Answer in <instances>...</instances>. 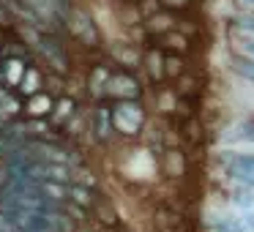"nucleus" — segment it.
<instances>
[{
    "label": "nucleus",
    "instance_id": "1",
    "mask_svg": "<svg viewBox=\"0 0 254 232\" xmlns=\"http://www.w3.org/2000/svg\"><path fill=\"white\" fill-rule=\"evenodd\" d=\"M112 126L123 137H139V131L145 128V107L139 104V99L115 101L112 104Z\"/></svg>",
    "mask_w": 254,
    "mask_h": 232
},
{
    "label": "nucleus",
    "instance_id": "2",
    "mask_svg": "<svg viewBox=\"0 0 254 232\" xmlns=\"http://www.w3.org/2000/svg\"><path fill=\"white\" fill-rule=\"evenodd\" d=\"M66 22H68V30H71L85 47H99L101 33H99V28H96V22L90 19L88 11L71 8V11H66Z\"/></svg>",
    "mask_w": 254,
    "mask_h": 232
},
{
    "label": "nucleus",
    "instance_id": "3",
    "mask_svg": "<svg viewBox=\"0 0 254 232\" xmlns=\"http://www.w3.org/2000/svg\"><path fill=\"white\" fill-rule=\"evenodd\" d=\"M142 96V85L134 74L128 71H112L110 82H107V99L112 101H128Z\"/></svg>",
    "mask_w": 254,
    "mask_h": 232
},
{
    "label": "nucleus",
    "instance_id": "4",
    "mask_svg": "<svg viewBox=\"0 0 254 232\" xmlns=\"http://www.w3.org/2000/svg\"><path fill=\"white\" fill-rule=\"evenodd\" d=\"M93 137L99 139V142H110L112 134H115V126H112V107L107 104H99L93 110Z\"/></svg>",
    "mask_w": 254,
    "mask_h": 232
},
{
    "label": "nucleus",
    "instance_id": "5",
    "mask_svg": "<svg viewBox=\"0 0 254 232\" xmlns=\"http://www.w3.org/2000/svg\"><path fill=\"white\" fill-rule=\"evenodd\" d=\"M227 170L232 177H238L241 183L254 186V156H243V153H232L227 159Z\"/></svg>",
    "mask_w": 254,
    "mask_h": 232
},
{
    "label": "nucleus",
    "instance_id": "6",
    "mask_svg": "<svg viewBox=\"0 0 254 232\" xmlns=\"http://www.w3.org/2000/svg\"><path fill=\"white\" fill-rule=\"evenodd\" d=\"M52 107H55V96L47 93V90H39V93L28 96V101H25L22 110H25L28 117H50Z\"/></svg>",
    "mask_w": 254,
    "mask_h": 232
},
{
    "label": "nucleus",
    "instance_id": "7",
    "mask_svg": "<svg viewBox=\"0 0 254 232\" xmlns=\"http://www.w3.org/2000/svg\"><path fill=\"white\" fill-rule=\"evenodd\" d=\"M110 77H112V66H107V63H96V66L90 68V74H88V93L93 96V99H104Z\"/></svg>",
    "mask_w": 254,
    "mask_h": 232
},
{
    "label": "nucleus",
    "instance_id": "8",
    "mask_svg": "<svg viewBox=\"0 0 254 232\" xmlns=\"http://www.w3.org/2000/svg\"><path fill=\"white\" fill-rule=\"evenodd\" d=\"M142 66H145V71H148V77L153 85H161L167 79L164 77V50H161V47H150V50L145 52Z\"/></svg>",
    "mask_w": 254,
    "mask_h": 232
},
{
    "label": "nucleus",
    "instance_id": "9",
    "mask_svg": "<svg viewBox=\"0 0 254 232\" xmlns=\"http://www.w3.org/2000/svg\"><path fill=\"white\" fill-rule=\"evenodd\" d=\"M39 50L44 52L47 66L55 68V74H66V71H68V60H66V55H63L61 44H55V41H50V39H41Z\"/></svg>",
    "mask_w": 254,
    "mask_h": 232
},
{
    "label": "nucleus",
    "instance_id": "10",
    "mask_svg": "<svg viewBox=\"0 0 254 232\" xmlns=\"http://www.w3.org/2000/svg\"><path fill=\"white\" fill-rule=\"evenodd\" d=\"M156 39H159L161 41V50H164V52H175V55H186V52H189V47H191V44H189V36H183L181 33V30H167V33H161V36H156Z\"/></svg>",
    "mask_w": 254,
    "mask_h": 232
},
{
    "label": "nucleus",
    "instance_id": "11",
    "mask_svg": "<svg viewBox=\"0 0 254 232\" xmlns=\"http://www.w3.org/2000/svg\"><path fill=\"white\" fill-rule=\"evenodd\" d=\"M175 28H178V19L172 11H156L153 17L145 19V30H148L150 36H161V33L175 30Z\"/></svg>",
    "mask_w": 254,
    "mask_h": 232
},
{
    "label": "nucleus",
    "instance_id": "12",
    "mask_svg": "<svg viewBox=\"0 0 254 232\" xmlns=\"http://www.w3.org/2000/svg\"><path fill=\"white\" fill-rule=\"evenodd\" d=\"M41 88H44V74H41L36 66H28L25 68V77L19 79V85H17V93L22 96V99H28V96L39 93Z\"/></svg>",
    "mask_w": 254,
    "mask_h": 232
},
{
    "label": "nucleus",
    "instance_id": "13",
    "mask_svg": "<svg viewBox=\"0 0 254 232\" xmlns=\"http://www.w3.org/2000/svg\"><path fill=\"white\" fill-rule=\"evenodd\" d=\"M74 115H77V101H74L71 96H61V99H55V107H52V115H50V120L55 123V126L68 123Z\"/></svg>",
    "mask_w": 254,
    "mask_h": 232
},
{
    "label": "nucleus",
    "instance_id": "14",
    "mask_svg": "<svg viewBox=\"0 0 254 232\" xmlns=\"http://www.w3.org/2000/svg\"><path fill=\"white\" fill-rule=\"evenodd\" d=\"M68 202L77 205L82 210H90L96 202V194L90 186H79V183H68Z\"/></svg>",
    "mask_w": 254,
    "mask_h": 232
},
{
    "label": "nucleus",
    "instance_id": "15",
    "mask_svg": "<svg viewBox=\"0 0 254 232\" xmlns=\"http://www.w3.org/2000/svg\"><path fill=\"white\" fill-rule=\"evenodd\" d=\"M25 68H28V63L19 60V58H8V60H3V79H6L8 88H17L19 79L25 77Z\"/></svg>",
    "mask_w": 254,
    "mask_h": 232
},
{
    "label": "nucleus",
    "instance_id": "16",
    "mask_svg": "<svg viewBox=\"0 0 254 232\" xmlns=\"http://www.w3.org/2000/svg\"><path fill=\"white\" fill-rule=\"evenodd\" d=\"M90 213H93L104 227H118V213H115V208H112L107 199H99V197H96V202H93V208H90Z\"/></svg>",
    "mask_w": 254,
    "mask_h": 232
},
{
    "label": "nucleus",
    "instance_id": "17",
    "mask_svg": "<svg viewBox=\"0 0 254 232\" xmlns=\"http://www.w3.org/2000/svg\"><path fill=\"white\" fill-rule=\"evenodd\" d=\"M186 74V60L183 55H175V52H164V77L167 79H178Z\"/></svg>",
    "mask_w": 254,
    "mask_h": 232
},
{
    "label": "nucleus",
    "instance_id": "18",
    "mask_svg": "<svg viewBox=\"0 0 254 232\" xmlns=\"http://www.w3.org/2000/svg\"><path fill=\"white\" fill-rule=\"evenodd\" d=\"M183 139H186L189 145H199L202 142V126L197 123V117L189 115L186 120H183Z\"/></svg>",
    "mask_w": 254,
    "mask_h": 232
},
{
    "label": "nucleus",
    "instance_id": "19",
    "mask_svg": "<svg viewBox=\"0 0 254 232\" xmlns=\"http://www.w3.org/2000/svg\"><path fill=\"white\" fill-rule=\"evenodd\" d=\"M232 68H235L241 77H246V79H252V82H254V60H252V58H246V55L235 58V66H232Z\"/></svg>",
    "mask_w": 254,
    "mask_h": 232
},
{
    "label": "nucleus",
    "instance_id": "20",
    "mask_svg": "<svg viewBox=\"0 0 254 232\" xmlns=\"http://www.w3.org/2000/svg\"><path fill=\"white\" fill-rule=\"evenodd\" d=\"M71 183H79V186H90V188H93L96 186V177H93V172H88V170H74V167H71Z\"/></svg>",
    "mask_w": 254,
    "mask_h": 232
},
{
    "label": "nucleus",
    "instance_id": "21",
    "mask_svg": "<svg viewBox=\"0 0 254 232\" xmlns=\"http://www.w3.org/2000/svg\"><path fill=\"white\" fill-rule=\"evenodd\" d=\"M156 11H161V3H159V0H139V14H142L145 19L153 17Z\"/></svg>",
    "mask_w": 254,
    "mask_h": 232
},
{
    "label": "nucleus",
    "instance_id": "22",
    "mask_svg": "<svg viewBox=\"0 0 254 232\" xmlns=\"http://www.w3.org/2000/svg\"><path fill=\"white\" fill-rule=\"evenodd\" d=\"M161 8H167V11H183V8H189V3L191 0H159Z\"/></svg>",
    "mask_w": 254,
    "mask_h": 232
},
{
    "label": "nucleus",
    "instance_id": "23",
    "mask_svg": "<svg viewBox=\"0 0 254 232\" xmlns=\"http://www.w3.org/2000/svg\"><path fill=\"white\" fill-rule=\"evenodd\" d=\"M47 82H50V88H47V93H52V96H61V74H47Z\"/></svg>",
    "mask_w": 254,
    "mask_h": 232
},
{
    "label": "nucleus",
    "instance_id": "24",
    "mask_svg": "<svg viewBox=\"0 0 254 232\" xmlns=\"http://www.w3.org/2000/svg\"><path fill=\"white\" fill-rule=\"evenodd\" d=\"M241 52H243L246 58H252V60H254V41H243V44H241Z\"/></svg>",
    "mask_w": 254,
    "mask_h": 232
},
{
    "label": "nucleus",
    "instance_id": "25",
    "mask_svg": "<svg viewBox=\"0 0 254 232\" xmlns=\"http://www.w3.org/2000/svg\"><path fill=\"white\" fill-rule=\"evenodd\" d=\"M241 227H243V232H246V230H254V213H249L246 219L241 221Z\"/></svg>",
    "mask_w": 254,
    "mask_h": 232
},
{
    "label": "nucleus",
    "instance_id": "26",
    "mask_svg": "<svg viewBox=\"0 0 254 232\" xmlns=\"http://www.w3.org/2000/svg\"><path fill=\"white\" fill-rule=\"evenodd\" d=\"M238 25H241L243 30H252L254 33V19H238Z\"/></svg>",
    "mask_w": 254,
    "mask_h": 232
},
{
    "label": "nucleus",
    "instance_id": "27",
    "mask_svg": "<svg viewBox=\"0 0 254 232\" xmlns=\"http://www.w3.org/2000/svg\"><path fill=\"white\" fill-rule=\"evenodd\" d=\"M0 88H6V79H3V63H0Z\"/></svg>",
    "mask_w": 254,
    "mask_h": 232
},
{
    "label": "nucleus",
    "instance_id": "28",
    "mask_svg": "<svg viewBox=\"0 0 254 232\" xmlns=\"http://www.w3.org/2000/svg\"><path fill=\"white\" fill-rule=\"evenodd\" d=\"M3 19H6V14H3V11H0V22H3Z\"/></svg>",
    "mask_w": 254,
    "mask_h": 232
}]
</instances>
